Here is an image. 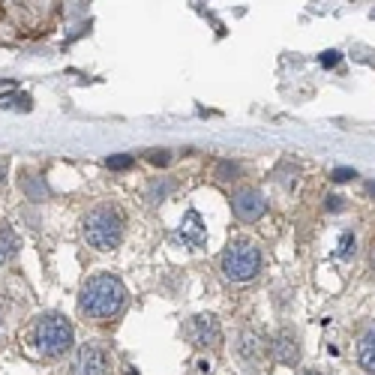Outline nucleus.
<instances>
[{"mask_svg": "<svg viewBox=\"0 0 375 375\" xmlns=\"http://www.w3.org/2000/svg\"><path fill=\"white\" fill-rule=\"evenodd\" d=\"M372 271H375V250H372Z\"/></svg>", "mask_w": 375, "mask_h": 375, "instance_id": "obj_22", "label": "nucleus"}, {"mask_svg": "<svg viewBox=\"0 0 375 375\" xmlns=\"http://www.w3.org/2000/svg\"><path fill=\"white\" fill-rule=\"evenodd\" d=\"M150 163H154V165H165L168 154H165V150H154V154H150Z\"/></svg>", "mask_w": 375, "mask_h": 375, "instance_id": "obj_17", "label": "nucleus"}, {"mask_svg": "<svg viewBox=\"0 0 375 375\" xmlns=\"http://www.w3.org/2000/svg\"><path fill=\"white\" fill-rule=\"evenodd\" d=\"M367 192H369V196H375V180H372V184L367 186Z\"/></svg>", "mask_w": 375, "mask_h": 375, "instance_id": "obj_20", "label": "nucleus"}, {"mask_svg": "<svg viewBox=\"0 0 375 375\" xmlns=\"http://www.w3.org/2000/svg\"><path fill=\"white\" fill-rule=\"evenodd\" d=\"M192 342L201 348H217L222 342V330H219V321L213 315H198L192 321Z\"/></svg>", "mask_w": 375, "mask_h": 375, "instance_id": "obj_7", "label": "nucleus"}, {"mask_svg": "<svg viewBox=\"0 0 375 375\" xmlns=\"http://www.w3.org/2000/svg\"><path fill=\"white\" fill-rule=\"evenodd\" d=\"M219 175H222V180H229V175H238V165H219Z\"/></svg>", "mask_w": 375, "mask_h": 375, "instance_id": "obj_19", "label": "nucleus"}, {"mask_svg": "<svg viewBox=\"0 0 375 375\" xmlns=\"http://www.w3.org/2000/svg\"><path fill=\"white\" fill-rule=\"evenodd\" d=\"M130 375H138V372H130Z\"/></svg>", "mask_w": 375, "mask_h": 375, "instance_id": "obj_23", "label": "nucleus"}, {"mask_svg": "<svg viewBox=\"0 0 375 375\" xmlns=\"http://www.w3.org/2000/svg\"><path fill=\"white\" fill-rule=\"evenodd\" d=\"M72 339L75 334H72L69 318L60 313L39 315L34 330H30V342H34V348L42 357H63L72 348Z\"/></svg>", "mask_w": 375, "mask_h": 375, "instance_id": "obj_3", "label": "nucleus"}, {"mask_svg": "<svg viewBox=\"0 0 375 375\" xmlns=\"http://www.w3.org/2000/svg\"><path fill=\"white\" fill-rule=\"evenodd\" d=\"M123 304H126V288L111 273L90 276L79 294V309L88 318H96V321L114 318L123 309Z\"/></svg>", "mask_w": 375, "mask_h": 375, "instance_id": "obj_1", "label": "nucleus"}, {"mask_svg": "<svg viewBox=\"0 0 375 375\" xmlns=\"http://www.w3.org/2000/svg\"><path fill=\"white\" fill-rule=\"evenodd\" d=\"M123 213L117 205H96L88 217L81 222V231H84V240H88L93 250L100 252H111L121 246L123 240Z\"/></svg>", "mask_w": 375, "mask_h": 375, "instance_id": "obj_2", "label": "nucleus"}, {"mask_svg": "<svg viewBox=\"0 0 375 375\" xmlns=\"http://www.w3.org/2000/svg\"><path fill=\"white\" fill-rule=\"evenodd\" d=\"M351 255H355V238L346 231L339 238V243H336V259H351Z\"/></svg>", "mask_w": 375, "mask_h": 375, "instance_id": "obj_13", "label": "nucleus"}, {"mask_svg": "<svg viewBox=\"0 0 375 375\" xmlns=\"http://www.w3.org/2000/svg\"><path fill=\"white\" fill-rule=\"evenodd\" d=\"M351 177H357L355 168H334V180H336V184H346V180H351Z\"/></svg>", "mask_w": 375, "mask_h": 375, "instance_id": "obj_15", "label": "nucleus"}, {"mask_svg": "<svg viewBox=\"0 0 375 375\" xmlns=\"http://www.w3.org/2000/svg\"><path fill=\"white\" fill-rule=\"evenodd\" d=\"M18 246H21L18 234L9 229V225L0 222V264H6L9 259H13V255L18 252Z\"/></svg>", "mask_w": 375, "mask_h": 375, "instance_id": "obj_11", "label": "nucleus"}, {"mask_svg": "<svg viewBox=\"0 0 375 375\" xmlns=\"http://www.w3.org/2000/svg\"><path fill=\"white\" fill-rule=\"evenodd\" d=\"M135 165V156H130V154H121V156H111L109 159V168L111 171H126V168H132Z\"/></svg>", "mask_w": 375, "mask_h": 375, "instance_id": "obj_14", "label": "nucleus"}, {"mask_svg": "<svg viewBox=\"0 0 375 375\" xmlns=\"http://www.w3.org/2000/svg\"><path fill=\"white\" fill-rule=\"evenodd\" d=\"M219 267H222L225 280H231V282H250L261 271V250L252 240L238 238V240H231L229 246H225V252H222V259H219Z\"/></svg>", "mask_w": 375, "mask_h": 375, "instance_id": "obj_4", "label": "nucleus"}, {"mask_svg": "<svg viewBox=\"0 0 375 375\" xmlns=\"http://www.w3.org/2000/svg\"><path fill=\"white\" fill-rule=\"evenodd\" d=\"M339 63V51H325L321 55V67H336Z\"/></svg>", "mask_w": 375, "mask_h": 375, "instance_id": "obj_16", "label": "nucleus"}, {"mask_svg": "<svg viewBox=\"0 0 375 375\" xmlns=\"http://www.w3.org/2000/svg\"><path fill=\"white\" fill-rule=\"evenodd\" d=\"M109 369H111V355L100 342H88V346L75 351L69 375H109Z\"/></svg>", "mask_w": 375, "mask_h": 375, "instance_id": "obj_5", "label": "nucleus"}, {"mask_svg": "<svg viewBox=\"0 0 375 375\" xmlns=\"http://www.w3.org/2000/svg\"><path fill=\"white\" fill-rule=\"evenodd\" d=\"M357 360L367 372H375V327H369L357 342Z\"/></svg>", "mask_w": 375, "mask_h": 375, "instance_id": "obj_10", "label": "nucleus"}, {"mask_svg": "<svg viewBox=\"0 0 375 375\" xmlns=\"http://www.w3.org/2000/svg\"><path fill=\"white\" fill-rule=\"evenodd\" d=\"M261 351H264V342L259 334H243L240 339V355L246 360H255V357H261Z\"/></svg>", "mask_w": 375, "mask_h": 375, "instance_id": "obj_12", "label": "nucleus"}, {"mask_svg": "<svg viewBox=\"0 0 375 375\" xmlns=\"http://www.w3.org/2000/svg\"><path fill=\"white\" fill-rule=\"evenodd\" d=\"M309 375H315V372H309Z\"/></svg>", "mask_w": 375, "mask_h": 375, "instance_id": "obj_24", "label": "nucleus"}, {"mask_svg": "<svg viewBox=\"0 0 375 375\" xmlns=\"http://www.w3.org/2000/svg\"><path fill=\"white\" fill-rule=\"evenodd\" d=\"M297 355H300V348H297V336L292 330H282V334L273 336V357L280 363H294Z\"/></svg>", "mask_w": 375, "mask_h": 375, "instance_id": "obj_9", "label": "nucleus"}, {"mask_svg": "<svg viewBox=\"0 0 375 375\" xmlns=\"http://www.w3.org/2000/svg\"><path fill=\"white\" fill-rule=\"evenodd\" d=\"M177 240H184V246H201L205 243V222H201L198 210H189L184 217L180 231H177Z\"/></svg>", "mask_w": 375, "mask_h": 375, "instance_id": "obj_8", "label": "nucleus"}, {"mask_svg": "<svg viewBox=\"0 0 375 375\" xmlns=\"http://www.w3.org/2000/svg\"><path fill=\"white\" fill-rule=\"evenodd\" d=\"M4 177H6V171H4V163H0V184H4Z\"/></svg>", "mask_w": 375, "mask_h": 375, "instance_id": "obj_21", "label": "nucleus"}, {"mask_svg": "<svg viewBox=\"0 0 375 375\" xmlns=\"http://www.w3.org/2000/svg\"><path fill=\"white\" fill-rule=\"evenodd\" d=\"M231 207H234V213H238V219L255 222V219L264 217L267 201H264L261 192H255V189H238L234 198H231Z\"/></svg>", "mask_w": 375, "mask_h": 375, "instance_id": "obj_6", "label": "nucleus"}, {"mask_svg": "<svg viewBox=\"0 0 375 375\" xmlns=\"http://www.w3.org/2000/svg\"><path fill=\"white\" fill-rule=\"evenodd\" d=\"M342 201H346V198L330 196V198H327V210H342V207H346V205H342Z\"/></svg>", "mask_w": 375, "mask_h": 375, "instance_id": "obj_18", "label": "nucleus"}]
</instances>
